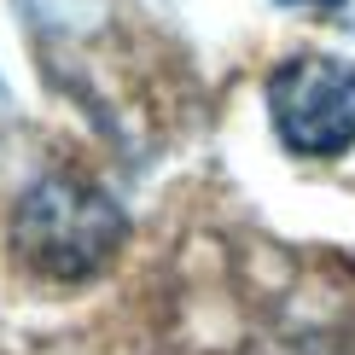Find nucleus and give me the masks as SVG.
I'll return each instance as SVG.
<instances>
[{"mask_svg": "<svg viewBox=\"0 0 355 355\" xmlns=\"http://www.w3.org/2000/svg\"><path fill=\"white\" fill-rule=\"evenodd\" d=\"M128 221L99 187L47 175L12 210V250L47 279H87L123 250Z\"/></svg>", "mask_w": 355, "mask_h": 355, "instance_id": "nucleus-1", "label": "nucleus"}, {"mask_svg": "<svg viewBox=\"0 0 355 355\" xmlns=\"http://www.w3.org/2000/svg\"><path fill=\"white\" fill-rule=\"evenodd\" d=\"M279 6H338V0H279Z\"/></svg>", "mask_w": 355, "mask_h": 355, "instance_id": "nucleus-3", "label": "nucleus"}, {"mask_svg": "<svg viewBox=\"0 0 355 355\" xmlns=\"http://www.w3.org/2000/svg\"><path fill=\"white\" fill-rule=\"evenodd\" d=\"M274 135L297 157H344L355 146V64L344 58H286L268 76Z\"/></svg>", "mask_w": 355, "mask_h": 355, "instance_id": "nucleus-2", "label": "nucleus"}]
</instances>
